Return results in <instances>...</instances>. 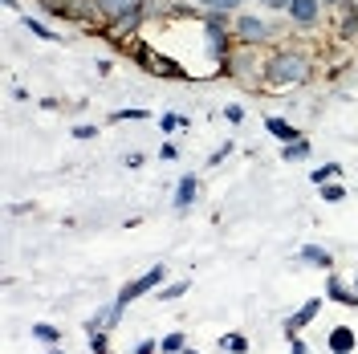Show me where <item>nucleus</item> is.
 I'll return each mask as SVG.
<instances>
[{"label": "nucleus", "mask_w": 358, "mask_h": 354, "mask_svg": "<svg viewBox=\"0 0 358 354\" xmlns=\"http://www.w3.org/2000/svg\"><path fill=\"white\" fill-rule=\"evenodd\" d=\"M265 82H273L277 90L306 86V82H310V62H306L297 49H277L265 66Z\"/></svg>", "instance_id": "obj_1"}, {"label": "nucleus", "mask_w": 358, "mask_h": 354, "mask_svg": "<svg viewBox=\"0 0 358 354\" xmlns=\"http://www.w3.org/2000/svg\"><path fill=\"white\" fill-rule=\"evenodd\" d=\"M163 277H167V269H163V265L147 269L143 277H134L131 285H122V293H118V306H127V302H134V297H143V293H151L155 285H163Z\"/></svg>", "instance_id": "obj_2"}, {"label": "nucleus", "mask_w": 358, "mask_h": 354, "mask_svg": "<svg viewBox=\"0 0 358 354\" xmlns=\"http://www.w3.org/2000/svg\"><path fill=\"white\" fill-rule=\"evenodd\" d=\"M285 13H289L293 24H313L317 21V13H322V0H293Z\"/></svg>", "instance_id": "obj_3"}, {"label": "nucleus", "mask_w": 358, "mask_h": 354, "mask_svg": "<svg viewBox=\"0 0 358 354\" xmlns=\"http://www.w3.org/2000/svg\"><path fill=\"white\" fill-rule=\"evenodd\" d=\"M317 310H322V297H313V302H306V306H301V310L293 313L289 322H285V334H297V330H306V326H310L313 318H317Z\"/></svg>", "instance_id": "obj_4"}, {"label": "nucleus", "mask_w": 358, "mask_h": 354, "mask_svg": "<svg viewBox=\"0 0 358 354\" xmlns=\"http://www.w3.org/2000/svg\"><path fill=\"white\" fill-rule=\"evenodd\" d=\"M143 66L159 73V78H183V66H176L171 57H155V53H143Z\"/></svg>", "instance_id": "obj_5"}, {"label": "nucleus", "mask_w": 358, "mask_h": 354, "mask_svg": "<svg viewBox=\"0 0 358 354\" xmlns=\"http://www.w3.org/2000/svg\"><path fill=\"white\" fill-rule=\"evenodd\" d=\"M330 351L350 354L355 351V330H350V326H334V330H330Z\"/></svg>", "instance_id": "obj_6"}, {"label": "nucleus", "mask_w": 358, "mask_h": 354, "mask_svg": "<svg viewBox=\"0 0 358 354\" xmlns=\"http://www.w3.org/2000/svg\"><path fill=\"white\" fill-rule=\"evenodd\" d=\"M236 29H241V37H245V41H261V37L268 33V24L261 21V17H241Z\"/></svg>", "instance_id": "obj_7"}, {"label": "nucleus", "mask_w": 358, "mask_h": 354, "mask_svg": "<svg viewBox=\"0 0 358 354\" xmlns=\"http://www.w3.org/2000/svg\"><path fill=\"white\" fill-rule=\"evenodd\" d=\"M265 131L273 134V139H281V143H297L301 134H297V127H289V122H281V118H268Z\"/></svg>", "instance_id": "obj_8"}, {"label": "nucleus", "mask_w": 358, "mask_h": 354, "mask_svg": "<svg viewBox=\"0 0 358 354\" xmlns=\"http://www.w3.org/2000/svg\"><path fill=\"white\" fill-rule=\"evenodd\" d=\"M192 199H196V176H183L179 179V187H176V212H183Z\"/></svg>", "instance_id": "obj_9"}, {"label": "nucleus", "mask_w": 358, "mask_h": 354, "mask_svg": "<svg viewBox=\"0 0 358 354\" xmlns=\"http://www.w3.org/2000/svg\"><path fill=\"white\" fill-rule=\"evenodd\" d=\"M138 17H143V4H122V8L114 13V24H118V29H134Z\"/></svg>", "instance_id": "obj_10"}, {"label": "nucleus", "mask_w": 358, "mask_h": 354, "mask_svg": "<svg viewBox=\"0 0 358 354\" xmlns=\"http://www.w3.org/2000/svg\"><path fill=\"white\" fill-rule=\"evenodd\" d=\"M330 297H334V302H342V306H355V310H358V293H350V289L342 285L338 277H330Z\"/></svg>", "instance_id": "obj_11"}, {"label": "nucleus", "mask_w": 358, "mask_h": 354, "mask_svg": "<svg viewBox=\"0 0 358 354\" xmlns=\"http://www.w3.org/2000/svg\"><path fill=\"white\" fill-rule=\"evenodd\" d=\"M281 159H285V163H289V159H310V143H306V139L285 143V147H281Z\"/></svg>", "instance_id": "obj_12"}, {"label": "nucleus", "mask_w": 358, "mask_h": 354, "mask_svg": "<svg viewBox=\"0 0 358 354\" xmlns=\"http://www.w3.org/2000/svg\"><path fill=\"white\" fill-rule=\"evenodd\" d=\"M301 261H310V265H322V269H330V253L326 248H301Z\"/></svg>", "instance_id": "obj_13"}, {"label": "nucleus", "mask_w": 358, "mask_h": 354, "mask_svg": "<svg viewBox=\"0 0 358 354\" xmlns=\"http://www.w3.org/2000/svg\"><path fill=\"white\" fill-rule=\"evenodd\" d=\"M220 346H224V351H232V354H245L248 351V338H245V334H224Z\"/></svg>", "instance_id": "obj_14"}, {"label": "nucleus", "mask_w": 358, "mask_h": 354, "mask_svg": "<svg viewBox=\"0 0 358 354\" xmlns=\"http://www.w3.org/2000/svg\"><path fill=\"white\" fill-rule=\"evenodd\" d=\"M334 176H342V167H338V163H326V167H317V171H313V183H317V187H326V183H330V179Z\"/></svg>", "instance_id": "obj_15"}, {"label": "nucleus", "mask_w": 358, "mask_h": 354, "mask_svg": "<svg viewBox=\"0 0 358 354\" xmlns=\"http://www.w3.org/2000/svg\"><path fill=\"white\" fill-rule=\"evenodd\" d=\"M200 4H208V13H236L248 0H200Z\"/></svg>", "instance_id": "obj_16"}, {"label": "nucleus", "mask_w": 358, "mask_h": 354, "mask_svg": "<svg viewBox=\"0 0 358 354\" xmlns=\"http://www.w3.org/2000/svg\"><path fill=\"white\" fill-rule=\"evenodd\" d=\"M159 351H163V354H179V351H183V334H167V338H163V342H159Z\"/></svg>", "instance_id": "obj_17"}, {"label": "nucleus", "mask_w": 358, "mask_h": 354, "mask_svg": "<svg viewBox=\"0 0 358 354\" xmlns=\"http://www.w3.org/2000/svg\"><path fill=\"white\" fill-rule=\"evenodd\" d=\"M24 29H29V33H37V37H45V41H53V37H57V33H53V29H45L37 17H24Z\"/></svg>", "instance_id": "obj_18"}, {"label": "nucleus", "mask_w": 358, "mask_h": 354, "mask_svg": "<svg viewBox=\"0 0 358 354\" xmlns=\"http://www.w3.org/2000/svg\"><path fill=\"white\" fill-rule=\"evenodd\" d=\"M33 338H41V342H62V330H53V326H33Z\"/></svg>", "instance_id": "obj_19"}, {"label": "nucleus", "mask_w": 358, "mask_h": 354, "mask_svg": "<svg viewBox=\"0 0 358 354\" xmlns=\"http://www.w3.org/2000/svg\"><path fill=\"white\" fill-rule=\"evenodd\" d=\"M187 122H192V118H183V114H163V118H159L163 131H176V127H187Z\"/></svg>", "instance_id": "obj_20"}, {"label": "nucleus", "mask_w": 358, "mask_h": 354, "mask_svg": "<svg viewBox=\"0 0 358 354\" xmlns=\"http://www.w3.org/2000/svg\"><path fill=\"white\" fill-rule=\"evenodd\" d=\"M90 351H94V354H106V334H102V330L90 334Z\"/></svg>", "instance_id": "obj_21"}, {"label": "nucleus", "mask_w": 358, "mask_h": 354, "mask_svg": "<svg viewBox=\"0 0 358 354\" xmlns=\"http://www.w3.org/2000/svg\"><path fill=\"white\" fill-rule=\"evenodd\" d=\"M342 196H346V192H342L338 183H326V187H322V199H330V204H338Z\"/></svg>", "instance_id": "obj_22"}, {"label": "nucleus", "mask_w": 358, "mask_h": 354, "mask_svg": "<svg viewBox=\"0 0 358 354\" xmlns=\"http://www.w3.org/2000/svg\"><path fill=\"white\" fill-rule=\"evenodd\" d=\"M187 285H192V281H179V285H171V289H163V297H167V302H176L179 293H187Z\"/></svg>", "instance_id": "obj_23"}, {"label": "nucleus", "mask_w": 358, "mask_h": 354, "mask_svg": "<svg viewBox=\"0 0 358 354\" xmlns=\"http://www.w3.org/2000/svg\"><path fill=\"white\" fill-rule=\"evenodd\" d=\"M342 33L350 37V33H358V13H346V21H342Z\"/></svg>", "instance_id": "obj_24"}, {"label": "nucleus", "mask_w": 358, "mask_h": 354, "mask_svg": "<svg viewBox=\"0 0 358 354\" xmlns=\"http://www.w3.org/2000/svg\"><path fill=\"white\" fill-rule=\"evenodd\" d=\"M114 118H118V122H122V118H131V122H138V118H151V114H147V111H118Z\"/></svg>", "instance_id": "obj_25"}, {"label": "nucleus", "mask_w": 358, "mask_h": 354, "mask_svg": "<svg viewBox=\"0 0 358 354\" xmlns=\"http://www.w3.org/2000/svg\"><path fill=\"white\" fill-rule=\"evenodd\" d=\"M232 147H236V143H224V147H220L212 159H208V163H220V159H228V155H232Z\"/></svg>", "instance_id": "obj_26"}, {"label": "nucleus", "mask_w": 358, "mask_h": 354, "mask_svg": "<svg viewBox=\"0 0 358 354\" xmlns=\"http://www.w3.org/2000/svg\"><path fill=\"white\" fill-rule=\"evenodd\" d=\"M224 118H228V122H241V118H245V111H241V106H228V111H224Z\"/></svg>", "instance_id": "obj_27"}, {"label": "nucleus", "mask_w": 358, "mask_h": 354, "mask_svg": "<svg viewBox=\"0 0 358 354\" xmlns=\"http://www.w3.org/2000/svg\"><path fill=\"white\" fill-rule=\"evenodd\" d=\"M134 354H155V342H151V338H147V342H138V346H134Z\"/></svg>", "instance_id": "obj_28"}, {"label": "nucleus", "mask_w": 358, "mask_h": 354, "mask_svg": "<svg viewBox=\"0 0 358 354\" xmlns=\"http://www.w3.org/2000/svg\"><path fill=\"white\" fill-rule=\"evenodd\" d=\"M73 139H94V127H73Z\"/></svg>", "instance_id": "obj_29"}, {"label": "nucleus", "mask_w": 358, "mask_h": 354, "mask_svg": "<svg viewBox=\"0 0 358 354\" xmlns=\"http://www.w3.org/2000/svg\"><path fill=\"white\" fill-rule=\"evenodd\" d=\"M293 0H268V8H289Z\"/></svg>", "instance_id": "obj_30"}, {"label": "nucleus", "mask_w": 358, "mask_h": 354, "mask_svg": "<svg viewBox=\"0 0 358 354\" xmlns=\"http://www.w3.org/2000/svg\"><path fill=\"white\" fill-rule=\"evenodd\" d=\"M293 354H310L306 346H301V342H297V334H293Z\"/></svg>", "instance_id": "obj_31"}, {"label": "nucleus", "mask_w": 358, "mask_h": 354, "mask_svg": "<svg viewBox=\"0 0 358 354\" xmlns=\"http://www.w3.org/2000/svg\"><path fill=\"white\" fill-rule=\"evenodd\" d=\"M114 8H122V4H134V0H110Z\"/></svg>", "instance_id": "obj_32"}, {"label": "nucleus", "mask_w": 358, "mask_h": 354, "mask_svg": "<svg viewBox=\"0 0 358 354\" xmlns=\"http://www.w3.org/2000/svg\"><path fill=\"white\" fill-rule=\"evenodd\" d=\"M322 4H346V0H322Z\"/></svg>", "instance_id": "obj_33"}, {"label": "nucleus", "mask_w": 358, "mask_h": 354, "mask_svg": "<svg viewBox=\"0 0 358 354\" xmlns=\"http://www.w3.org/2000/svg\"><path fill=\"white\" fill-rule=\"evenodd\" d=\"M49 354H66V351H57V346H53V351H49Z\"/></svg>", "instance_id": "obj_34"}, {"label": "nucleus", "mask_w": 358, "mask_h": 354, "mask_svg": "<svg viewBox=\"0 0 358 354\" xmlns=\"http://www.w3.org/2000/svg\"><path fill=\"white\" fill-rule=\"evenodd\" d=\"M179 354H196V351H187V346H183V351H179Z\"/></svg>", "instance_id": "obj_35"}, {"label": "nucleus", "mask_w": 358, "mask_h": 354, "mask_svg": "<svg viewBox=\"0 0 358 354\" xmlns=\"http://www.w3.org/2000/svg\"><path fill=\"white\" fill-rule=\"evenodd\" d=\"M261 4H268V0H261Z\"/></svg>", "instance_id": "obj_36"}]
</instances>
